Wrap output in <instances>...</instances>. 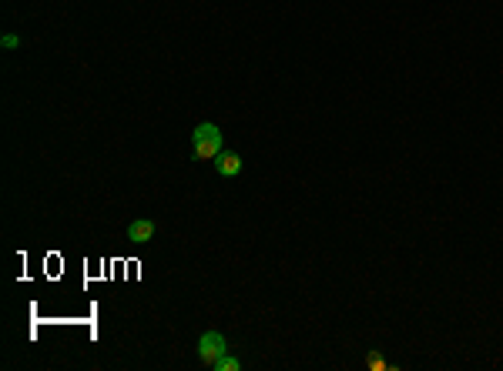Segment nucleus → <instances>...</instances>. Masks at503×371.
<instances>
[{"label": "nucleus", "mask_w": 503, "mask_h": 371, "mask_svg": "<svg viewBox=\"0 0 503 371\" xmlns=\"http://www.w3.org/2000/svg\"><path fill=\"white\" fill-rule=\"evenodd\" d=\"M192 148L198 161H215L222 154V130L215 124H198L192 134Z\"/></svg>", "instance_id": "f257e3e1"}, {"label": "nucleus", "mask_w": 503, "mask_h": 371, "mask_svg": "<svg viewBox=\"0 0 503 371\" xmlns=\"http://www.w3.org/2000/svg\"><path fill=\"white\" fill-rule=\"evenodd\" d=\"M229 352V341H225V334L218 331H205L198 338V358L205 361V365H215L222 354Z\"/></svg>", "instance_id": "f03ea898"}, {"label": "nucleus", "mask_w": 503, "mask_h": 371, "mask_svg": "<svg viewBox=\"0 0 503 371\" xmlns=\"http://www.w3.org/2000/svg\"><path fill=\"white\" fill-rule=\"evenodd\" d=\"M151 238H155V221H148V218H138V221L128 224V241L148 244Z\"/></svg>", "instance_id": "7ed1b4c3"}, {"label": "nucleus", "mask_w": 503, "mask_h": 371, "mask_svg": "<svg viewBox=\"0 0 503 371\" xmlns=\"http://www.w3.org/2000/svg\"><path fill=\"white\" fill-rule=\"evenodd\" d=\"M215 171H218L222 178H235V174L242 171V157H238V154H218V157H215Z\"/></svg>", "instance_id": "20e7f679"}, {"label": "nucleus", "mask_w": 503, "mask_h": 371, "mask_svg": "<svg viewBox=\"0 0 503 371\" xmlns=\"http://www.w3.org/2000/svg\"><path fill=\"white\" fill-rule=\"evenodd\" d=\"M212 368H215V371H238V368H242V361H238V358H232V354L225 352V354H222V358H218V361L212 365Z\"/></svg>", "instance_id": "39448f33"}, {"label": "nucleus", "mask_w": 503, "mask_h": 371, "mask_svg": "<svg viewBox=\"0 0 503 371\" xmlns=\"http://www.w3.org/2000/svg\"><path fill=\"white\" fill-rule=\"evenodd\" d=\"M3 47H7V51L20 47V37H17V34H3Z\"/></svg>", "instance_id": "423d86ee"}]
</instances>
